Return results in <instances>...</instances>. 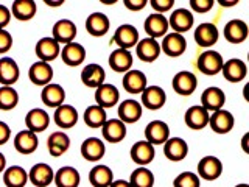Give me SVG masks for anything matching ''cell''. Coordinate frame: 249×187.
<instances>
[{"mask_svg": "<svg viewBox=\"0 0 249 187\" xmlns=\"http://www.w3.org/2000/svg\"><path fill=\"white\" fill-rule=\"evenodd\" d=\"M142 95V101L140 105L148 108L150 111H158L163 105L167 103V94L163 91L160 86H146L145 91L140 94Z\"/></svg>", "mask_w": 249, "mask_h": 187, "instance_id": "8fae6325", "label": "cell"}, {"mask_svg": "<svg viewBox=\"0 0 249 187\" xmlns=\"http://www.w3.org/2000/svg\"><path fill=\"white\" fill-rule=\"evenodd\" d=\"M53 183L56 187H78L81 183V175L75 167H61L56 173H54Z\"/></svg>", "mask_w": 249, "mask_h": 187, "instance_id": "f35d334b", "label": "cell"}, {"mask_svg": "<svg viewBox=\"0 0 249 187\" xmlns=\"http://www.w3.org/2000/svg\"><path fill=\"white\" fill-rule=\"evenodd\" d=\"M123 3L129 11H142L148 5V0H123Z\"/></svg>", "mask_w": 249, "mask_h": 187, "instance_id": "f907efd6", "label": "cell"}, {"mask_svg": "<svg viewBox=\"0 0 249 187\" xmlns=\"http://www.w3.org/2000/svg\"><path fill=\"white\" fill-rule=\"evenodd\" d=\"M249 36V27L245 20L232 19L224 25V37L231 44H241Z\"/></svg>", "mask_w": 249, "mask_h": 187, "instance_id": "ffe728a7", "label": "cell"}, {"mask_svg": "<svg viewBox=\"0 0 249 187\" xmlns=\"http://www.w3.org/2000/svg\"><path fill=\"white\" fill-rule=\"evenodd\" d=\"M139 41H140L139 31L131 23H123V25L117 27L111 39V42L117 45V49H123V50H129L132 47H136Z\"/></svg>", "mask_w": 249, "mask_h": 187, "instance_id": "7a4b0ae2", "label": "cell"}, {"mask_svg": "<svg viewBox=\"0 0 249 187\" xmlns=\"http://www.w3.org/2000/svg\"><path fill=\"white\" fill-rule=\"evenodd\" d=\"M19 105V92L13 86H0V111H13Z\"/></svg>", "mask_w": 249, "mask_h": 187, "instance_id": "ee69618b", "label": "cell"}, {"mask_svg": "<svg viewBox=\"0 0 249 187\" xmlns=\"http://www.w3.org/2000/svg\"><path fill=\"white\" fill-rule=\"evenodd\" d=\"M131 187H153L154 186V173L146 167H137L129 176Z\"/></svg>", "mask_w": 249, "mask_h": 187, "instance_id": "7bdbcfd3", "label": "cell"}, {"mask_svg": "<svg viewBox=\"0 0 249 187\" xmlns=\"http://www.w3.org/2000/svg\"><path fill=\"white\" fill-rule=\"evenodd\" d=\"M25 125L28 131L37 134V132H42L49 128L50 115L42 108H33V109H30L25 115Z\"/></svg>", "mask_w": 249, "mask_h": 187, "instance_id": "603a6c76", "label": "cell"}, {"mask_svg": "<svg viewBox=\"0 0 249 187\" xmlns=\"http://www.w3.org/2000/svg\"><path fill=\"white\" fill-rule=\"evenodd\" d=\"M223 173V162L216 156H204L198 162V176L206 181H215Z\"/></svg>", "mask_w": 249, "mask_h": 187, "instance_id": "8992f818", "label": "cell"}, {"mask_svg": "<svg viewBox=\"0 0 249 187\" xmlns=\"http://www.w3.org/2000/svg\"><path fill=\"white\" fill-rule=\"evenodd\" d=\"M235 187H249V184H245V183H241V184H237Z\"/></svg>", "mask_w": 249, "mask_h": 187, "instance_id": "680465c9", "label": "cell"}, {"mask_svg": "<svg viewBox=\"0 0 249 187\" xmlns=\"http://www.w3.org/2000/svg\"><path fill=\"white\" fill-rule=\"evenodd\" d=\"M226 105V94L221 88L210 86L201 94V106L206 109L209 114L220 111Z\"/></svg>", "mask_w": 249, "mask_h": 187, "instance_id": "277c9868", "label": "cell"}, {"mask_svg": "<svg viewBox=\"0 0 249 187\" xmlns=\"http://www.w3.org/2000/svg\"><path fill=\"white\" fill-rule=\"evenodd\" d=\"M143 28L146 31L148 37H153L158 41L159 37H163L168 33V19L165 18L163 14H158V13H153L150 14L143 22Z\"/></svg>", "mask_w": 249, "mask_h": 187, "instance_id": "9a60e30c", "label": "cell"}, {"mask_svg": "<svg viewBox=\"0 0 249 187\" xmlns=\"http://www.w3.org/2000/svg\"><path fill=\"white\" fill-rule=\"evenodd\" d=\"M54 171L45 162H37L28 171V181L35 187H47L53 183Z\"/></svg>", "mask_w": 249, "mask_h": 187, "instance_id": "e0dca14e", "label": "cell"}, {"mask_svg": "<svg viewBox=\"0 0 249 187\" xmlns=\"http://www.w3.org/2000/svg\"><path fill=\"white\" fill-rule=\"evenodd\" d=\"M209 117H210V114L201 105H193L185 111L184 122L190 130L199 131V130H204L206 127H209Z\"/></svg>", "mask_w": 249, "mask_h": 187, "instance_id": "44dd1931", "label": "cell"}, {"mask_svg": "<svg viewBox=\"0 0 249 187\" xmlns=\"http://www.w3.org/2000/svg\"><path fill=\"white\" fill-rule=\"evenodd\" d=\"M107 120V114L106 109H103L98 105H92L88 106V109L84 111V123L88 125L89 128H101Z\"/></svg>", "mask_w": 249, "mask_h": 187, "instance_id": "b9f144b4", "label": "cell"}, {"mask_svg": "<svg viewBox=\"0 0 249 187\" xmlns=\"http://www.w3.org/2000/svg\"><path fill=\"white\" fill-rule=\"evenodd\" d=\"M41 100L45 106H50L56 109L58 106L64 105V100H66V91L62 88L61 84L58 83H50L42 88L41 92Z\"/></svg>", "mask_w": 249, "mask_h": 187, "instance_id": "e575fe53", "label": "cell"}, {"mask_svg": "<svg viewBox=\"0 0 249 187\" xmlns=\"http://www.w3.org/2000/svg\"><path fill=\"white\" fill-rule=\"evenodd\" d=\"M170 139V127L163 120H151L145 128V140L151 145H163Z\"/></svg>", "mask_w": 249, "mask_h": 187, "instance_id": "7c38bea8", "label": "cell"}, {"mask_svg": "<svg viewBox=\"0 0 249 187\" xmlns=\"http://www.w3.org/2000/svg\"><path fill=\"white\" fill-rule=\"evenodd\" d=\"M122 84L128 94H142L148 86V80L142 70L131 69L126 74H123Z\"/></svg>", "mask_w": 249, "mask_h": 187, "instance_id": "484cf974", "label": "cell"}, {"mask_svg": "<svg viewBox=\"0 0 249 187\" xmlns=\"http://www.w3.org/2000/svg\"><path fill=\"white\" fill-rule=\"evenodd\" d=\"M62 62L69 67H78L81 66L84 59H86V49L84 45L78 44V42H70L61 47V55Z\"/></svg>", "mask_w": 249, "mask_h": 187, "instance_id": "d6986e66", "label": "cell"}, {"mask_svg": "<svg viewBox=\"0 0 249 187\" xmlns=\"http://www.w3.org/2000/svg\"><path fill=\"white\" fill-rule=\"evenodd\" d=\"M11 16L20 22L31 20L37 13V5L35 0H14L10 8Z\"/></svg>", "mask_w": 249, "mask_h": 187, "instance_id": "74e56055", "label": "cell"}, {"mask_svg": "<svg viewBox=\"0 0 249 187\" xmlns=\"http://www.w3.org/2000/svg\"><path fill=\"white\" fill-rule=\"evenodd\" d=\"M148 3L151 5V8L154 10V13L163 14V13L170 11L171 8L175 6V0H150Z\"/></svg>", "mask_w": 249, "mask_h": 187, "instance_id": "7dc6e473", "label": "cell"}, {"mask_svg": "<svg viewBox=\"0 0 249 187\" xmlns=\"http://www.w3.org/2000/svg\"><path fill=\"white\" fill-rule=\"evenodd\" d=\"M160 50L170 58L182 56L187 50V39L184 35H179V33H175V31H171V33H167L162 37Z\"/></svg>", "mask_w": 249, "mask_h": 187, "instance_id": "3957f363", "label": "cell"}, {"mask_svg": "<svg viewBox=\"0 0 249 187\" xmlns=\"http://www.w3.org/2000/svg\"><path fill=\"white\" fill-rule=\"evenodd\" d=\"M109 66L114 70V72L119 74H126L128 70L132 69V62H134V58L129 50H123V49H115L111 55H109Z\"/></svg>", "mask_w": 249, "mask_h": 187, "instance_id": "d590c367", "label": "cell"}, {"mask_svg": "<svg viewBox=\"0 0 249 187\" xmlns=\"http://www.w3.org/2000/svg\"><path fill=\"white\" fill-rule=\"evenodd\" d=\"M13 145L16 148V151L20 154H25V156L33 154L37 150L39 139H37V134H35V132H31L28 130H22L14 136Z\"/></svg>", "mask_w": 249, "mask_h": 187, "instance_id": "d4e9b609", "label": "cell"}, {"mask_svg": "<svg viewBox=\"0 0 249 187\" xmlns=\"http://www.w3.org/2000/svg\"><path fill=\"white\" fill-rule=\"evenodd\" d=\"M109 28H111V20H109V18L105 13L95 11L89 16L88 20H86V30H88V33L93 37L105 36L109 31Z\"/></svg>", "mask_w": 249, "mask_h": 187, "instance_id": "836d02e7", "label": "cell"}, {"mask_svg": "<svg viewBox=\"0 0 249 187\" xmlns=\"http://www.w3.org/2000/svg\"><path fill=\"white\" fill-rule=\"evenodd\" d=\"M221 74L229 83H240V81H243L248 75V66L243 59L232 58V59L224 61Z\"/></svg>", "mask_w": 249, "mask_h": 187, "instance_id": "ac0fdd59", "label": "cell"}, {"mask_svg": "<svg viewBox=\"0 0 249 187\" xmlns=\"http://www.w3.org/2000/svg\"><path fill=\"white\" fill-rule=\"evenodd\" d=\"M163 154L171 162H181L189 154V145L182 137H170L163 144Z\"/></svg>", "mask_w": 249, "mask_h": 187, "instance_id": "cb8c5ba5", "label": "cell"}, {"mask_svg": "<svg viewBox=\"0 0 249 187\" xmlns=\"http://www.w3.org/2000/svg\"><path fill=\"white\" fill-rule=\"evenodd\" d=\"M233 125H235V119H233L232 112L224 108L212 112L209 117V127L216 134H228L232 131Z\"/></svg>", "mask_w": 249, "mask_h": 187, "instance_id": "9c48e42d", "label": "cell"}, {"mask_svg": "<svg viewBox=\"0 0 249 187\" xmlns=\"http://www.w3.org/2000/svg\"><path fill=\"white\" fill-rule=\"evenodd\" d=\"M173 187H201L199 176L195 171H182L175 178Z\"/></svg>", "mask_w": 249, "mask_h": 187, "instance_id": "f6af8a7d", "label": "cell"}, {"mask_svg": "<svg viewBox=\"0 0 249 187\" xmlns=\"http://www.w3.org/2000/svg\"><path fill=\"white\" fill-rule=\"evenodd\" d=\"M218 3H220L221 6H224V8H231V6H235L238 2H237V0H232V2H224V0H220Z\"/></svg>", "mask_w": 249, "mask_h": 187, "instance_id": "9f6ffc18", "label": "cell"}, {"mask_svg": "<svg viewBox=\"0 0 249 187\" xmlns=\"http://www.w3.org/2000/svg\"><path fill=\"white\" fill-rule=\"evenodd\" d=\"M3 183L6 187H25L28 183V171L20 166H11L3 171Z\"/></svg>", "mask_w": 249, "mask_h": 187, "instance_id": "ab89813d", "label": "cell"}, {"mask_svg": "<svg viewBox=\"0 0 249 187\" xmlns=\"http://www.w3.org/2000/svg\"><path fill=\"white\" fill-rule=\"evenodd\" d=\"M20 69L19 64L10 56L0 58V84L2 86H14L19 81Z\"/></svg>", "mask_w": 249, "mask_h": 187, "instance_id": "f546056e", "label": "cell"}, {"mask_svg": "<svg viewBox=\"0 0 249 187\" xmlns=\"http://www.w3.org/2000/svg\"><path fill=\"white\" fill-rule=\"evenodd\" d=\"M171 86L176 94L182 97H189L196 91L198 88V78L190 70H181L173 76V81H171Z\"/></svg>", "mask_w": 249, "mask_h": 187, "instance_id": "5b68a950", "label": "cell"}, {"mask_svg": "<svg viewBox=\"0 0 249 187\" xmlns=\"http://www.w3.org/2000/svg\"><path fill=\"white\" fill-rule=\"evenodd\" d=\"M215 0H190V8L195 13L204 14L209 13L213 8Z\"/></svg>", "mask_w": 249, "mask_h": 187, "instance_id": "bcb514c9", "label": "cell"}, {"mask_svg": "<svg viewBox=\"0 0 249 187\" xmlns=\"http://www.w3.org/2000/svg\"><path fill=\"white\" fill-rule=\"evenodd\" d=\"M81 81L84 86L92 89L100 88L101 84L106 83V72L97 62H90L81 70Z\"/></svg>", "mask_w": 249, "mask_h": 187, "instance_id": "f1b7e54d", "label": "cell"}, {"mask_svg": "<svg viewBox=\"0 0 249 187\" xmlns=\"http://www.w3.org/2000/svg\"><path fill=\"white\" fill-rule=\"evenodd\" d=\"M248 139H249V132H246V134L243 136V139H241V147H243V151H245V153H249V148H248Z\"/></svg>", "mask_w": 249, "mask_h": 187, "instance_id": "11a10c76", "label": "cell"}, {"mask_svg": "<svg viewBox=\"0 0 249 187\" xmlns=\"http://www.w3.org/2000/svg\"><path fill=\"white\" fill-rule=\"evenodd\" d=\"M70 148V137L64 131H54L47 139V150L54 158H59Z\"/></svg>", "mask_w": 249, "mask_h": 187, "instance_id": "8d00e7d4", "label": "cell"}, {"mask_svg": "<svg viewBox=\"0 0 249 187\" xmlns=\"http://www.w3.org/2000/svg\"><path fill=\"white\" fill-rule=\"evenodd\" d=\"M6 168V158H5V154L0 151V173H3Z\"/></svg>", "mask_w": 249, "mask_h": 187, "instance_id": "db71d44e", "label": "cell"}, {"mask_svg": "<svg viewBox=\"0 0 249 187\" xmlns=\"http://www.w3.org/2000/svg\"><path fill=\"white\" fill-rule=\"evenodd\" d=\"M62 3V0H58V2H50V0H45V5H49V6H52V8H56V6H61Z\"/></svg>", "mask_w": 249, "mask_h": 187, "instance_id": "6f0895ef", "label": "cell"}, {"mask_svg": "<svg viewBox=\"0 0 249 187\" xmlns=\"http://www.w3.org/2000/svg\"><path fill=\"white\" fill-rule=\"evenodd\" d=\"M11 11L6 5L0 3V30H5L11 22Z\"/></svg>", "mask_w": 249, "mask_h": 187, "instance_id": "681fc988", "label": "cell"}, {"mask_svg": "<svg viewBox=\"0 0 249 187\" xmlns=\"http://www.w3.org/2000/svg\"><path fill=\"white\" fill-rule=\"evenodd\" d=\"M136 53H137V58L143 62H154L160 56V44L156 41L153 37H145V39H140L136 45Z\"/></svg>", "mask_w": 249, "mask_h": 187, "instance_id": "83f0119b", "label": "cell"}, {"mask_svg": "<svg viewBox=\"0 0 249 187\" xmlns=\"http://www.w3.org/2000/svg\"><path fill=\"white\" fill-rule=\"evenodd\" d=\"M119 100H120V92L111 83H105L95 89V105L101 106L103 109L115 106L119 103Z\"/></svg>", "mask_w": 249, "mask_h": 187, "instance_id": "4dcf8cb0", "label": "cell"}, {"mask_svg": "<svg viewBox=\"0 0 249 187\" xmlns=\"http://www.w3.org/2000/svg\"><path fill=\"white\" fill-rule=\"evenodd\" d=\"M13 47V36L10 31L0 30V55H5L11 50Z\"/></svg>", "mask_w": 249, "mask_h": 187, "instance_id": "c3c4849f", "label": "cell"}, {"mask_svg": "<svg viewBox=\"0 0 249 187\" xmlns=\"http://www.w3.org/2000/svg\"><path fill=\"white\" fill-rule=\"evenodd\" d=\"M53 120L61 130H70L78 123V111L72 105H61L54 109Z\"/></svg>", "mask_w": 249, "mask_h": 187, "instance_id": "d6a6232c", "label": "cell"}, {"mask_svg": "<svg viewBox=\"0 0 249 187\" xmlns=\"http://www.w3.org/2000/svg\"><path fill=\"white\" fill-rule=\"evenodd\" d=\"M114 181V173L112 168H109L107 166H95L89 171V183L93 187H109Z\"/></svg>", "mask_w": 249, "mask_h": 187, "instance_id": "60d3db41", "label": "cell"}, {"mask_svg": "<svg viewBox=\"0 0 249 187\" xmlns=\"http://www.w3.org/2000/svg\"><path fill=\"white\" fill-rule=\"evenodd\" d=\"M81 156L89 162H98L106 154V145L100 137H88L81 144Z\"/></svg>", "mask_w": 249, "mask_h": 187, "instance_id": "4316f807", "label": "cell"}, {"mask_svg": "<svg viewBox=\"0 0 249 187\" xmlns=\"http://www.w3.org/2000/svg\"><path fill=\"white\" fill-rule=\"evenodd\" d=\"M28 78L33 84L42 86L44 88V86L50 84L53 80V67L49 64V62L36 61L28 69Z\"/></svg>", "mask_w": 249, "mask_h": 187, "instance_id": "7402d4cb", "label": "cell"}, {"mask_svg": "<svg viewBox=\"0 0 249 187\" xmlns=\"http://www.w3.org/2000/svg\"><path fill=\"white\" fill-rule=\"evenodd\" d=\"M193 13L187 8H176V10L170 14L168 18V27L175 31V33L184 35L185 31H189L193 27Z\"/></svg>", "mask_w": 249, "mask_h": 187, "instance_id": "ba28073f", "label": "cell"}, {"mask_svg": "<svg viewBox=\"0 0 249 187\" xmlns=\"http://www.w3.org/2000/svg\"><path fill=\"white\" fill-rule=\"evenodd\" d=\"M76 33H78V30H76V25H75L73 20H70V19H61V20H58L53 25L52 37L59 45H62V44L66 45V44H70V42L75 41Z\"/></svg>", "mask_w": 249, "mask_h": 187, "instance_id": "4fadbf2b", "label": "cell"}, {"mask_svg": "<svg viewBox=\"0 0 249 187\" xmlns=\"http://www.w3.org/2000/svg\"><path fill=\"white\" fill-rule=\"evenodd\" d=\"M109 187H131L128 181H124V179H117V181H112V184Z\"/></svg>", "mask_w": 249, "mask_h": 187, "instance_id": "f5cc1de1", "label": "cell"}, {"mask_svg": "<svg viewBox=\"0 0 249 187\" xmlns=\"http://www.w3.org/2000/svg\"><path fill=\"white\" fill-rule=\"evenodd\" d=\"M129 156L132 162L137 164L139 167H146L148 164H151L154 161V156H156L154 145L146 142V140H139V142H136L131 147Z\"/></svg>", "mask_w": 249, "mask_h": 187, "instance_id": "5bb4252c", "label": "cell"}, {"mask_svg": "<svg viewBox=\"0 0 249 187\" xmlns=\"http://www.w3.org/2000/svg\"><path fill=\"white\" fill-rule=\"evenodd\" d=\"M223 64H224L223 56L215 50L202 52L198 56V61H196V66L199 69V72L207 75V76H213V75L221 74Z\"/></svg>", "mask_w": 249, "mask_h": 187, "instance_id": "6da1fadb", "label": "cell"}, {"mask_svg": "<svg viewBox=\"0 0 249 187\" xmlns=\"http://www.w3.org/2000/svg\"><path fill=\"white\" fill-rule=\"evenodd\" d=\"M117 114H119V120L123 122L124 125L136 123L140 120V117L143 114V106L140 105V101L134 98H128V100L120 101Z\"/></svg>", "mask_w": 249, "mask_h": 187, "instance_id": "30bf717a", "label": "cell"}, {"mask_svg": "<svg viewBox=\"0 0 249 187\" xmlns=\"http://www.w3.org/2000/svg\"><path fill=\"white\" fill-rule=\"evenodd\" d=\"M195 42L199 47H212L218 42V37H220V31H218L216 25L212 22H202L195 30Z\"/></svg>", "mask_w": 249, "mask_h": 187, "instance_id": "2e32d148", "label": "cell"}, {"mask_svg": "<svg viewBox=\"0 0 249 187\" xmlns=\"http://www.w3.org/2000/svg\"><path fill=\"white\" fill-rule=\"evenodd\" d=\"M11 139V128L6 122L0 120V145L8 144V140Z\"/></svg>", "mask_w": 249, "mask_h": 187, "instance_id": "816d5d0a", "label": "cell"}, {"mask_svg": "<svg viewBox=\"0 0 249 187\" xmlns=\"http://www.w3.org/2000/svg\"><path fill=\"white\" fill-rule=\"evenodd\" d=\"M101 134L109 144H120L126 137V125L119 119H107L101 127Z\"/></svg>", "mask_w": 249, "mask_h": 187, "instance_id": "1f68e13d", "label": "cell"}, {"mask_svg": "<svg viewBox=\"0 0 249 187\" xmlns=\"http://www.w3.org/2000/svg\"><path fill=\"white\" fill-rule=\"evenodd\" d=\"M35 53L39 58V61L44 62H50L54 61L56 58H59L61 55V45L54 41L52 36H44L37 41L36 47H35Z\"/></svg>", "mask_w": 249, "mask_h": 187, "instance_id": "52a82bcc", "label": "cell"}]
</instances>
